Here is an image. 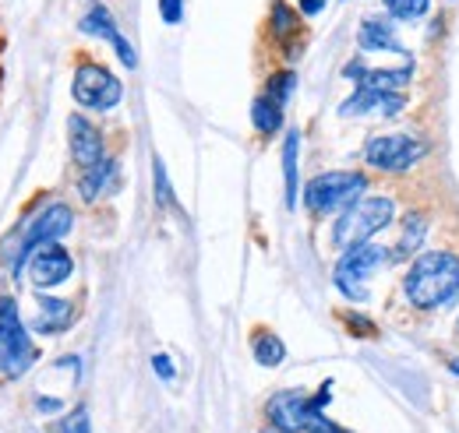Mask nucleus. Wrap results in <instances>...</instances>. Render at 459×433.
<instances>
[{
	"instance_id": "9",
	"label": "nucleus",
	"mask_w": 459,
	"mask_h": 433,
	"mask_svg": "<svg viewBox=\"0 0 459 433\" xmlns=\"http://www.w3.org/2000/svg\"><path fill=\"white\" fill-rule=\"evenodd\" d=\"M265 416H269V423H273L276 433H307L325 412L315 409V402H311L307 391L287 387V391H276L265 402Z\"/></svg>"
},
{
	"instance_id": "17",
	"label": "nucleus",
	"mask_w": 459,
	"mask_h": 433,
	"mask_svg": "<svg viewBox=\"0 0 459 433\" xmlns=\"http://www.w3.org/2000/svg\"><path fill=\"white\" fill-rule=\"evenodd\" d=\"M283 201L287 212H297L300 205V131L287 127L283 134Z\"/></svg>"
},
{
	"instance_id": "11",
	"label": "nucleus",
	"mask_w": 459,
	"mask_h": 433,
	"mask_svg": "<svg viewBox=\"0 0 459 433\" xmlns=\"http://www.w3.org/2000/svg\"><path fill=\"white\" fill-rule=\"evenodd\" d=\"M67 152H71V163L78 166V169H89V166L103 163L110 156L103 127L89 113H82V109L67 116Z\"/></svg>"
},
{
	"instance_id": "26",
	"label": "nucleus",
	"mask_w": 459,
	"mask_h": 433,
	"mask_svg": "<svg viewBox=\"0 0 459 433\" xmlns=\"http://www.w3.org/2000/svg\"><path fill=\"white\" fill-rule=\"evenodd\" d=\"M60 433H92V423H89V409L85 405H74L64 420H60Z\"/></svg>"
},
{
	"instance_id": "16",
	"label": "nucleus",
	"mask_w": 459,
	"mask_h": 433,
	"mask_svg": "<svg viewBox=\"0 0 459 433\" xmlns=\"http://www.w3.org/2000/svg\"><path fill=\"white\" fill-rule=\"evenodd\" d=\"M74 191L85 205H96L103 201V194L117 191V159L107 156L103 163L89 166V169H78V180H74Z\"/></svg>"
},
{
	"instance_id": "5",
	"label": "nucleus",
	"mask_w": 459,
	"mask_h": 433,
	"mask_svg": "<svg viewBox=\"0 0 459 433\" xmlns=\"http://www.w3.org/2000/svg\"><path fill=\"white\" fill-rule=\"evenodd\" d=\"M71 99L82 113H114L124 103V81L107 64L78 60L71 74Z\"/></svg>"
},
{
	"instance_id": "4",
	"label": "nucleus",
	"mask_w": 459,
	"mask_h": 433,
	"mask_svg": "<svg viewBox=\"0 0 459 433\" xmlns=\"http://www.w3.org/2000/svg\"><path fill=\"white\" fill-rule=\"evenodd\" d=\"M393 218H396L393 198L368 194V198H360L353 208H346L343 216H336V222H333V243H336L340 250L371 243V236L382 233L385 225H393Z\"/></svg>"
},
{
	"instance_id": "24",
	"label": "nucleus",
	"mask_w": 459,
	"mask_h": 433,
	"mask_svg": "<svg viewBox=\"0 0 459 433\" xmlns=\"http://www.w3.org/2000/svg\"><path fill=\"white\" fill-rule=\"evenodd\" d=\"M424 233H428V218L420 216V212H410L406 216V222H403V243H400V258H406V254H413L420 243H424Z\"/></svg>"
},
{
	"instance_id": "19",
	"label": "nucleus",
	"mask_w": 459,
	"mask_h": 433,
	"mask_svg": "<svg viewBox=\"0 0 459 433\" xmlns=\"http://www.w3.org/2000/svg\"><path fill=\"white\" fill-rule=\"evenodd\" d=\"M251 356H255L258 367L276 370V367H283V360H287V342H283L276 331L258 327V331L251 335Z\"/></svg>"
},
{
	"instance_id": "1",
	"label": "nucleus",
	"mask_w": 459,
	"mask_h": 433,
	"mask_svg": "<svg viewBox=\"0 0 459 433\" xmlns=\"http://www.w3.org/2000/svg\"><path fill=\"white\" fill-rule=\"evenodd\" d=\"M403 293L417 310H438L453 303L459 296V258L449 250L420 254L403 278Z\"/></svg>"
},
{
	"instance_id": "27",
	"label": "nucleus",
	"mask_w": 459,
	"mask_h": 433,
	"mask_svg": "<svg viewBox=\"0 0 459 433\" xmlns=\"http://www.w3.org/2000/svg\"><path fill=\"white\" fill-rule=\"evenodd\" d=\"M110 47H114L117 60L124 64V71H134V67H138V54H134V47H131V39H127L124 32L117 36V39H114V43H110Z\"/></svg>"
},
{
	"instance_id": "3",
	"label": "nucleus",
	"mask_w": 459,
	"mask_h": 433,
	"mask_svg": "<svg viewBox=\"0 0 459 433\" xmlns=\"http://www.w3.org/2000/svg\"><path fill=\"white\" fill-rule=\"evenodd\" d=\"M360 198H368V176L357 169H329L318 173L304 183L300 201L311 216H343L346 208H353Z\"/></svg>"
},
{
	"instance_id": "34",
	"label": "nucleus",
	"mask_w": 459,
	"mask_h": 433,
	"mask_svg": "<svg viewBox=\"0 0 459 433\" xmlns=\"http://www.w3.org/2000/svg\"><path fill=\"white\" fill-rule=\"evenodd\" d=\"M307 433H350V430H343V427H336L333 420H325V416H322V420H318V423H315V427H311Z\"/></svg>"
},
{
	"instance_id": "25",
	"label": "nucleus",
	"mask_w": 459,
	"mask_h": 433,
	"mask_svg": "<svg viewBox=\"0 0 459 433\" xmlns=\"http://www.w3.org/2000/svg\"><path fill=\"white\" fill-rule=\"evenodd\" d=\"M382 4L396 21H417L431 11V0H382Z\"/></svg>"
},
{
	"instance_id": "10",
	"label": "nucleus",
	"mask_w": 459,
	"mask_h": 433,
	"mask_svg": "<svg viewBox=\"0 0 459 433\" xmlns=\"http://www.w3.org/2000/svg\"><path fill=\"white\" fill-rule=\"evenodd\" d=\"M71 275H74V254L64 243H43L25 261V278L36 293L57 289L64 282H71Z\"/></svg>"
},
{
	"instance_id": "7",
	"label": "nucleus",
	"mask_w": 459,
	"mask_h": 433,
	"mask_svg": "<svg viewBox=\"0 0 459 433\" xmlns=\"http://www.w3.org/2000/svg\"><path fill=\"white\" fill-rule=\"evenodd\" d=\"M18 229V236H22V250H25V258L36 250V247H43V243H64V236L74 229V208L67 205V201H43L36 212H25L22 222L14 225Z\"/></svg>"
},
{
	"instance_id": "31",
	"label": "nucleus",
	"mask_w": 459,
	"mask_h": 433,
	"mask_svg": "<svg viewBox=\"0 0 459 433\" xmlns=\"http://www.w3.org/2000/svg\"><path fill=\"white\" fill-rule=\"evenodd\" d=\"M325 7H329V0H297L300 18H315V14H322Z\"/></svg>"
},
{
	"instance_id": "14",
	"label": "nucleus",
	"mask_w": 459,
	"mask_h": 433,
	"mask_svg": "<svg viewBox=\"0 0 459 433\" xmlns=\"http://www.w3.org/2000/svg\"><path fill=\"white\" fill-rule=\"evenodd\" d=\"M343 78L357 81V89H378V92H406L413 81V60L406 67H364L360 60H350L343 67Z\"/></svg>"
},
{
	"instance_id": "13",
	"label": "nucleus",
	"mask_w": 459,
	"mask_h": 433,
	"mask_svg": "<svg viewBox=\"0 0 459 433\" xmlns=\"http://www.w3.org/2000/svg\"><path fill=\"white\" fill-rule=\"evenodd\" d=\"M36 318L29 321L32 335L39 338H57V335H67L74 327V318H78V307L74 300L67 296H54V293H36Z\"/></svg>"
},
{
	"instance_id": "29",
	"label": "nucleus",
	"mask_w": 459,
	"mask_h": 433,
	"mask_svg": "<svg viewBox=\"0 0 459 433\" xmlns=\"http://www.w3.org/2000/svg\"><path fill=\"white\" fill-rule=\"evenodd\" d=\"M149 363H152V374H156L160 380H167V384L177 380V367H173L170 352H152V360H149Z\"/></svg>"
},
{
	"instance_id": "28",
	"label": "nucleus",
	"mask_w": 459,
	"mask_h": 433,
	"mask_svg": "<svg viewBox=\"0 0 459 433\" xmlns=\"http://www.w3.org/2000/svg\"><path fill=\"white\" fill-rule=\"evenodd\" d=\"M156 11L163 25H180L184 21V0H156Z\"/></svg>"
},
{
	"instance_id": "23",
	"label": "nucleus",
	"mask_w": 459,
	"mask_h": 433,
	"mask_svg": "<svg viewBox=\"0 0 459 433\" xmlns=\"http://www.w3.org/2000/svg\"><path fill=\"white\" fill-rule=\"evenodd\" d=\"M152 194H156V205L160 208H177V194H173L170 173H167V163L156 156L152 159Z\"/></svg>"
},
{
	"instance_id": "33",
	"label": "nucleus",
	"mask_w": 459,
	"mask_h": 433,
	"mask_svg": "<svg viewBox=\"0 0 459 433\" xmlns=\"http://www.w3.org/2000/svg\"><path fill=\"white\" fill-rule=\"evenodd\" d=\"M54 367H57V370H71L74 380L82 378V360H78V356H57V360H54Z\"/></svg>"
},
{
	"instance_id": "30",
	"label": "nucleus",
	"mask_w": 459,
	"mask_h": 433,
	"mask_svg": "<svg viewBox=\"0 0 459 433\" xmlns=\"http://www.w3.org/2000/svg\"><path fill=\"white\" fill-rule=\"evenodd\" d=\"M64 409L67 405H64V398H57V395H36V412L39 416H57Z\"/></svg>"
},
{
	"instance_id": "21",
	"label": "nucleus",
	"mask_w": 459,
	"mask_h": 433,
	"mask_svg": "<svg viewBox=\"0 0 459 433\" xmlns=\"http://www.w3.org/2000/svg\"><path fill=\"white\" fill-rule=\"evenodd\" d=\"M357 43H360V50H393V54L406 56V50L400 47V39L393 36V29H389L382 18H368V21L360 25V32H357Z\"/></svg>"
},
{
	"instance_id": "15",
	"label": "nucleus",
	"mask_w": 459,
	"mask_h": 433,
	"mask_svg": "<svg viewBox=\"0 0 459 433\" xmlns=\"http://www.w3.org/2000/svg\"><path fill=\"white\" fill-rule=\"evenodd\" d=\"M400 109H406V92H378V89H357L353 96H346L340 103V116H368V113H378V116H396Z\"/></svg>"
},
{
	"instance_id": "2",
	"label": "nucleus",
	"mask_w": 459,
	"mask_h": 433,
	"mask_svg": "<svg viewBox=\"0 0 459 433\" xmlns=\"http://www.w3.org/2000/svg\"><path fill=\"white\" fill-rule=\"evenodd\" d=\"M39 363V345L22 318L18 296L0 293V380H22Z\"/></svg>"
},
{
	"instance_id": "22",
	"label": "nucleus",
	"mask_w": 459,
	"mask_h": 433,
	"mask_svg": "<svg viewBox=\"0 0 459 433\" xmlns=\"http://www.w3.org/2000/svg\"><path fill=\"white\" fill-rule=\"evenodd\" d=\"M297 71L293 67H280V71H273L269 78H265V89H262V96L265 99H273L276 106H290V99H293V92H297Z\"/></svg>"
},
{
	"instance_id": "6",
	"label": "nucleus",
	"mask_w": 459,
	"mask_h": 433,
	"mask_svg": "<svg viewBox=\"0 0 459 433\" xmlns=\"http://www.w3.org/2000/svg\"><path fill=\"white\" fill-rule=\"evenodd\" d=\"M393 261V254L378 243H360V247H350L343 250L340 265L333 271V285L343 293L350 303H368L371 300V289H368V278L378 268H385Z\"/></svg>"
},
{
	"instance_id": "20",
	"label": "nucleus",
	"mask_w": 459,
	"mask_h": 433,
	"mask_svg": "<svg viewBox=\"0 0 459 433\" xmlns=\"http://www.w3.org/2000/svg\"><path fill=\"white\" fill-rule=\"evenodd\" d=\"M251 127H255L262 138H273V134H280V131L287 127V109L276 106V103L265 99V96H255V99H251Z\"/></svg>"
},
{
	"instance_id": "8",
	"label": "nucleus",
	"mask_w": 459,
	"mask_h": 433,
	"mask_svg": "<svg viewBox=\"0 0 459 433\" xmlns=\"http://www.w3.org/2000/svg\"><path fill=\"white\" fill-rule=\"evenodd\" d=\"M424 152H428V145L413 134H375V138H368L360 156L378 173H406Z\"/></svg>"
},
{
	"instance_id": "32",
	"label": "nucleus",
	"mask_w": 459,
	"mask_h": 433,
	"mask_svg": "<svg viewBox=\"0 0 459 433\" xmlns=\"http://www.w3.org/2000/svg\"><path fill=\"white\" fill-rule=\"evenodd\" d=\"M343 321H346V327H350L353 335H375V327H368V325H371L368 318H357V314H343Z\"/></svg>"
},
{
	"instance_id": "35",
	"label": "nucleus",
	"mask_w": 459,
	"mask_h": 433,
	"mask_svg": "<svg viewBox=\"0 0 459 433\" xmlns=\"http://www.w3.org/2000/svg\"><path fill=\"white\" fill-rule=\"evenodd\" d=\"M258 433H276V430H258Z\"/></svg>"
},
{
	"instance_id": "18",
	"label": "nucleus",
	"mask_w": 459,
	"mask_h": 433,
	"mask_svg": "<svg viewBox=\"0 0 459 433\" xmlns=\"http://www.w3.org/2000/svg\"><path fill=\"white\" fill-rule=\"evenodd\" d=\"M78 32L89 36V39H96V43H114L117 36H120V29H117L114 21V11L103 0H92L85 7V14L78 18Z\"/></svg>"
},
{
	"instance_id": "12",
	"label": "nucleus",
	"mask_w": 459,
	"mask_h": 433,
	"mask_svg": "<svg viewBox=\"0 0 459 433\" xmlns=\"http://www.w3.org/2000/svg\"><path fill=\"white\" fill-rule=\"evenodd\" d=\"M269 39L276 43V50H283V56H300L304 54V18L297 11V4L290 0H269V18H265Z\"/></svg>"
}]
</instances>
